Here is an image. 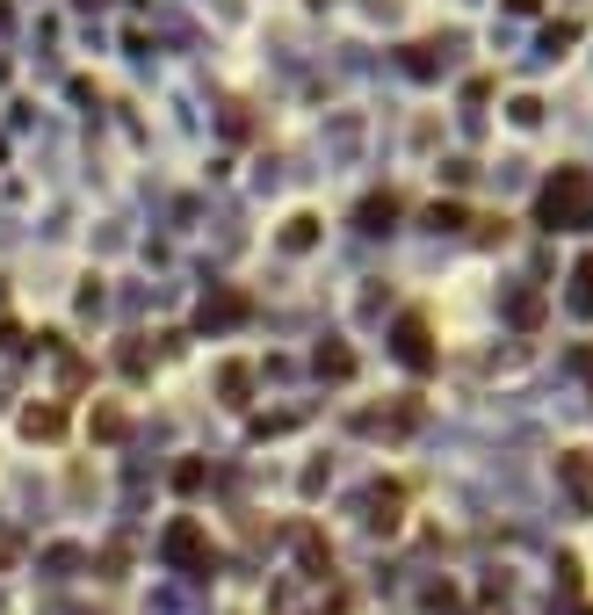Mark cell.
<instances>
[{
    "mask_svg": "<svg viewBox=\"0 0 593 615\" xmlns=\"http://www.w3.org/2000/svg\"><path fill=\"white\" fill-rule=\"evenodd\" d=\"M543 225H557V232L593 225V174L586 167H557V181L543 189Z\"/></svg>",
    "mask_w": 593,
    "mask_h": 615,
    "instance_id": "6da1fadb",
    "label": "cell"
},
{
    "mask_svg": "<svg viewBox=\"0 0 593 615\" xmlns=\"http://www.w3.org/2000/svg\"><path fill=\"white\" fill-rule=\"evenodd\" d=\"M160 550H167V565H174V572H196V579L217 565V543H210V529H203L196 514H174V521H167V536H160Z\"/></svg>",
    "mask_w": 593,
    "mask_h": 615,
    "instance_id": "7a4b0ae2",
    "label": "cell"
},
{
    "mask_svg": "<svg viewBox=\"0 0 593 615\" xmlns=\"http://www.w3.org/2000/svg\"><path fill=\"white\" fill-rule=\"evenodd\" d=\"M398 362L420 369V377L442 362V355H434V333H427V312H405V319H398Z\"/></svg>",
    "mask_w": 593,
    "mask_h": 615,
    "instance_id": "3957f363",
    "label": "cell"
},
{
    "mask_svg": "<svg viewBox=\"0 0 593 615\" xmlns=\"http://www.w3.org/2000/svg\"><path fill=\"white\" fill-rule=\"evenodd\" d=\"M297 565H304V579H333V543L311 521H297Z\"/></svg>",
    "mask_w": 593,
    "mask_h": 615,
    "instance_id": "277c9868",
    "label": "cell"
},
{
    "mask_svg": "<svg viewBox=\"0 0 593 615\" xmlns=\"http://www.w3.org/2000/svg\"><path fill=\"white\" fill-rule=\"evenodd\" d=\"M420 398H405V406H391V413H362L355 427H362V435H413V427H420Z\"/></svg>",
    "mask_w": 593,
    "mask_h": 615,
    "instance_id": "5b68a950",
    "label": "cell"
},
{
    "mask_svg": "<svg viewBox=\"0 0 593 615\" xmlns=\"http://www.w3.org/2000/svg\"><path fill=\"white\" fill-rule=\"evenodd\" d=\"M405 521V485H377L369 492V529H398Z\"/></svg>",
    "mask_w": 593,
    "mask_h": 615,
    "instance_id": "8992f818",
    "label": "cell"
},
{
    "mask_svg": "<svg viewBox=\"0 0 593 615\" xmlns=\"http://www.w3.org/2000/svg\"><path fill=\"white\" fill-rule=\"evenodd\" d=\"M22 435L29 442H58V435H66V406H29L22 413Z\"/></svg>",
    "mask_w": 593,
    "mask_h": 615,
    "instance_id": "52a82bcc",
    "label": "cell"
},
{
    "mask_svg": "<svg viewBox=\"0 0 593 615\" xmlns=\"http://www.w3.org/2000/svg\"><path fill=\"white\" fill-rule=\"evenodd\" d=\"M203 485H210V464H203V456H181V464H174V492H181V500H196Z\"/></svg>",
    "mask_w": 593,
    "mask_h": 615,
    "instance_id": "ba28073f",
    "label": "cell"
},
{
    "mask_svg": "<svg viewBox=\"0 0 593 615\" xmlns=\"http://www.w3.org/2000/svg\"><path fill=\"white\" fill-rule=\"evenodd\" d=\"M123 427H131L123 406H95V413H87V435H95V442H123Z\"/></svg>",
    "mask_w": 593,
    "mask_h": 615,
    "instance_id": "9c48e42d",
    "label": "cell"
},
{
    "mask_svg": "<svg viewBox=\"0 0 593 615\" xmlns=\"http://www.w3.org/2000/svg\"><path fill=\"white\" fill-rule=\"evenodd\" d=\"M217 391H225L232 406H246V391H254V369H246V362H225V369H217Z\"/></svg>",
    "mask_w": 593,
    "mask_h": 615,
    "instance_id": "30bf717a",
    "label": "cell"
},
{
    "mask_svg": "<svg viewBox=\"0 0 593 615\" xmlns=\"http://www.w3.org/2000/svg\"><path fill=\"white\" fill-rule=\"evenodd\" d=\"M391 218H398V196H369V203H362V225H369V232H384Z\"/></svg>",
    "mask_w": 593,
    "mask_h": 615,
    "instance_id": "8fae6325",
    "label": "cell"
},
{
    "mask_svg": "<svg viewBox=\"0 0 593 615\" xmlns=\"http://www.w3.org/2000/svg\"><path fill=\"white\" fill-rule=\"evenodd\" d=\"M225 319H246V297H217V304H203V326H225Z\"/></svg>",
    "mask_w": 593,
    "mask_h": 615,
    "instance_id": "7c38bea8",
    "label": "cell"
},
{
    "mask_svg": "<svg viewBox=\"0 0 593 615\" xmlns=\"http://www.w3.org/2000/svg\"><path fill=\"white\" fill-rule=\"evenodd\" d=\"M319 377H355V355L348 348H319Z\"/></svg>",
    "mask_w": 593,
    "mask_h": 615,
    "instance_id": "4fadbf2b",
    "label": "cell"
},
{
    "mask_svg": "<svg viewBox=\"0 0 593 615\" xmlns=\"http://www.w3.org/2000/svg\"><path fill=\"white\" fill-rule=\"evenodd\" d=\"M311 239H319V218H290V232H283V246H290V254H304Z\"/></svg>",
    "mask_w": 593,
    "mask_h": 615,
    "instance_id": "5bb4252c",
    "label": "cell"
},
{
    "mask_svg": "<svg viewBox=\"0 0 593 615\" xmlns=\"http://www.w3.org/2000/svg\"><path fill=\"white\" fill-rule=\"evenodd\" d=\"M565 478H572L579 492H593V456H586V449H572V456H565Z\"/></svg>",
    "mask_w": 593,
    "mask_h": 615,
    "instance_id": "9a60e30c",
    "label": "cell"
},
{
    "mask_svg": "<svg viewBox=\"0 0 593 615\" xmlns=\"http://www.w3.org/2000/svg\"><path fill=\"white\" fill-rule=\"evenodd\" d=\"M572 304H579V312H593V254L579 261V290H572Z\"/></svg>",
    "mask_w": 593,
    "mask_h": 615,
    "instance_id": "2e32d148",
    "label": "cell"
},
{
    "mask_svg": "<svg viewBox=\"0 0 593 615\" xmlns=\"http://www.w3.org/2000/svg\"><path fill=\"white\" fill-rule=\"evenodd\" d=\"M579 615H593V608H579Z\"/></svg>",
    "mask_w": 593,
    "mask_h": 615,
    "instance_id": "e0dca14e",
    "label": "cell"
}]
</instances>
